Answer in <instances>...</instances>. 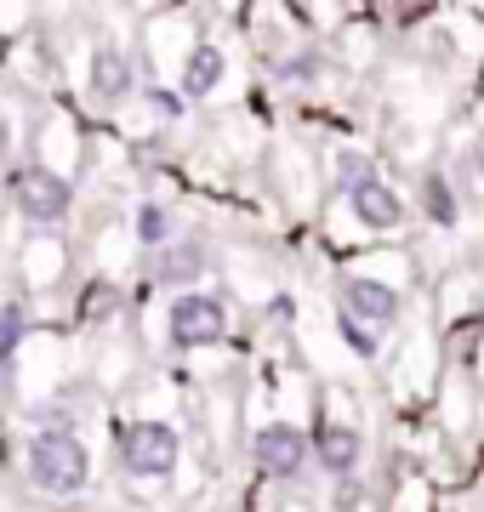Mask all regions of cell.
I'll list each match as a JSON object with an SVG mask.
<instances>
[{
	"label": "cell",
	"mask_w": 484,
	"mask_h": 512,
	"mask_svg": "<svg viewBox=\"0 0 484 512\" xmlns=\"http://www.w3.org/2000/svg\"><path fill=\"white\" fill-rule=\"evenodd\" d=\"M251 456H257L262 473L297 478V473H302V461H308V439H302L291 421H268L257 439H251Z\"/></svg>",
	"instance_id": "cell-6"
},
{
	"label": "cell",
	"mask_w": 484,
	"mask_h": 512,
	"mask_svg": "<svg viewBox=\"0 0 484 512\" xmlns=\"http://www.w3.org/2000/svg\"><path fill=\"white\" fill-rule=\"evenodd\" d=\"M149 103H154V114H177V97L171 92H149Z\"/></svg>",
	"instance_id": "cell-17"
},
{
	"label": "cell",
	"mask_w": 484,
	"mask_h": 512,
	"mask_svg": "<svg viewBox=\"0 0 484 512\" xmlns=\"http://www.w3.org/2000/svg\"><path fill=\"white\" fill-rule=\"evenodd\" d=\"M217 80H223V52H217V46H194V57H188V74H183V92H188V97H205Z\"/></svg>",
	"instance_id": "cell-10"
},
{
	"label": "cell",
	"mask_w": 484,
	"mask_h": 512,
	"mask_svg": "<svg viewBox=\"0 0 484 512\" xmlns=\"http://www.w3.org/2000/svg\"><path fill=\"white\" fill-rule=\"evenodd\" d=\"M166 234H171V217L160 205H143V211H137V239H143V245H160Z\"/></svg>",
	"instance_id": "cell-14"
},
{
	"label": "cell",
	"mask_w": 484,
	"mask_h": 512,
	"mask_svg": "<svg viewBox=\"0 0 484 512\" xmlns=\"http://www.w3.org/2000/svg\"><path fill=\"white\" fill-rule=\"evenodd\" d=\"M422 200H428V217L433 222H456V200H450L445 177H428V183H422Z\"/></svg>",
	"instance_id": "cell-13"
},
{
	"label": "cell",
	"mask_w": 484,
	"mask_h": 512,
	"mask_svg": "<svg viewBox=\"0 0 484 512\" xmlns=\"http://www.w3.org/2000/svg\"><path fill=\"white\" fill-rule=\"evenodd\" d=\"M177 456H183V439L171 433L166 421H137L126 439H120V461L143 478H166L177 467Z\"/></svg>",
	"instance_id": "cell-3"
},
{
	"label": "cell",
	"mask_w": 484,
	"mask_h": 512,
	"mask_svg": "<svg viewBox=\"0 0 484 512\" xmlns=\"http://www.w3.org/2000/svg\"><path fill=\"white\" fill-rule=\"evenodd\" d=\"M348 205H354V217L365 222V228H399V217H405V205H399V194H393L388 183H365L348 194Z\"/></svg>",
	"instance_id": "cell-7"
},
{
	"label": "cell",
	"mask_w": 484,
	"mask_h": 512,
	"mask_svg": "<svg viewBox=\"0 0 484 512\" xmlns=\"http://www.w3.org/2000/svg\"><path fill=\"white\" fill-rule=\"evenodd\" d=\"M342 330H348V342H354V353H359V359H371V353H376V336H371V330L348 325V319H342Z\"/></svg>",
	"instance_id": "cell-15"
},
{
	"label": "cell",
	"mask_w": 484,
	"mask_h": 512,
	"mask_svg": "<svg viewBox=\"0 0 484 512\" xmlns=\"http://www.w3.org/2000/svg\"><path fill=\"white\" fill-rule=\"evenodd\" d=\"M342 319L359 330H382L399 319V291L382 279H342Z\"/></svg>",
	"instance_id": "cell-5"
},
{
	"label": "cell",
	"mask_w": 484,
	"mask_h": 512,
	"mask_svg": "<svg viewBox=\"0 0 484 512\" xmlns=\"http://www.w3.org/2000/svg\"><path fill=\"white\" fill-rule=\"evenodd\" d=\"M336 183L348 188V194H354V188H365V183H376L371 160H365V154H336Z\"/></svg>",
	"instance_id": "cell-11"
},
{
	"label": "cell",
	"mask_w": 484,
	"mask_h": 512,
	"mask_svg": "<svg viewBox=\"0 0 484 512\" xmlns=\"http://www.w3.org/2000/svg\"><path fill=\"white\" fill-rule=\"evenodd\" d=\"M92 92L103 97V103L131 92V63H126L120 52H97V63H92Z\"/></svg>",
	"instance_id": "cell-9"
},
{
	"label": "cell",
	"mask_w": 484,
	"mask_h": 512,
	"mask_svg": "<svg viewBox=\"0 0 484 512\" xmlns=\"http://www.w3.org/2000/svg\"><path fill=\"white\" fill-rule=\"evenodd\" d=\"M29 478H35L46 495H75L86 490V478H92V456H86V444L75 433H35L29 439Z\"/></svg>",
	"instance_id": "cell-1"
},
{
	"label": "cell",
	"mask_w": 484,
	"mask_h": 512,
	"mask_svg": "<svg viewBox=\"0 0 484 512\" xmlns=\"http://www.w3.org/2000/svg\"><path fill=\"white\" fill-rule=\"evenodd\" d=\"M319 461H325L331 473H354V467H359V433H354V427L325 421V427H319Z\"/></svg>",
	"instance_id": "cell-8"
},
{
	"label": "cell",
	"mask_w": 484,
	"mask_h": 512,
	"mask_svg": "<svg viewBox=\"0 0 484 512\" xmlns=\"http://www.w3.org/2000/svg\"><path fill=\"white\" fill-rule=\"evenodd\" d=\"M285 80H314V63H308V57H302V63H291V69H285Z\"/></svg>",
	"instance_id": "cell-18"
},
{
	"label": "cell",
	"mask_w": 484,
	"mask_h": 512,
	"mask_svg": "<svg viewBox=\"0 0 484 512\" xmlns=\"http://www.w3.org/2000/svg\"><path fill=\"white\" fill-rule=\"evenodd\" d=\"M166 325H171V342H177V348H211V342H223L228 308L217 302V296L188 291V296H177V302H171Z\"/></svg>",
	"instance_id": "cell-2"
},
{
	"label": "cell",
	"mask_w": 484,
	"mask_h": 512,
	"mask_svg": "<svg viewBox=\"0 0 484 512\" xmlns=\"http://www.w3.org/2000/svg\"><path fill=\"white\" fill-rule=\"evenodd\" d=\"M18 319H23L18 308L6 313V330H0V353H12V342H18Z\"/></svg>",
	"instance_id": "cell-16"
},
{
	"label": "cell",
	"mask_w": 484,
	"mask_h": 512,
	"mask_svg": "<svg viewBox=\"0 0 484 512\" xmlns=\"http://www.w3.org/2000/svg\"><path fill=\"white\" fill-rule=\"evenodd\" d=\"M12 200H18V211L29 222H57V217H69L75 188L63 183L57 171H46V165H29V171L12 177Z\"/></svg>",
	"instance_id": "cell-4"
},
{
	"label": "cell",
	"mask_w": 484,
	"mask_h": 512,
	"mask_svg": "<svg viewBox=\"0 0 484 512\" xmlns=\"http://www.w3.org/2000/svg\"><path fill=\"white\" fill-rule=\"evenodd\" d=\"M188 274H200V251H194V245H177V251H171V262H160V268H154V279H160V285L188 279Z\"/></svg>",
	"instance_id": "cell-12"
},
{
	"label": "cell",
	"mask_w": 484,
	"mask_h": 512,
	"mask_svg": "<svg viewBox=\"0 0 484 512\" xmlns=\"http://www.w3.org/2000/svg\"><path fill=\"white\" fill-rule=\"evenodd\" d=\"M479 313H484V302H479Z\"/></svg>",
	"instance_id": "cell-19"
}]
</instances>
